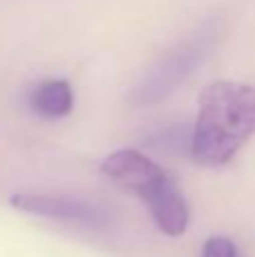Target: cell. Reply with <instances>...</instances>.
I'll list each match as a JSON object with an SVG mask.
<instances>
[{
    "mask_svg": "<svg viewBox=\"0 0 255 257\" xmlns=\"http://www.w3.org/2000/svg\"><path fill=\"white\" fill-rule=\"evenodd\" d=\"M255 136V86L221 79L199 95L190 133V156L199 165L221 167Z\"/></svg>",
    "mask_w": 255,
    "mask_h": 257,
    "instance_id": "6da1fadb",
    "label": "cell"
},
{
    "mask_svg": "<svg viewBox=\"0 0 255 257\" xmlns=\"http://www.w3.org/2000/svg\"><path fill=\"white\" fill-rule=\"evenodd\" d=\"M219 39V23L208 18L185 41L165 52L131 90L129 102L134 106H152L172 95L215 50Z\"/></svg>",
    "mask_w": 255,
    "mask_h": 257,
    "instance_id": "7a4b0ae2",
    "label": "cell"
},
{
    "mask_svg": "<svg viewBox=\"0 0 255 257\" xmlns=\"http://www.w3.org/2000/svg\"><path fill=\"white\" fill-rule=\"evenodd\" d=\"M12 205L27 214L45 219H59L81 226H104L108 221L106 210L75 196H54V194H14Z\"/></svg>",
    "mask_w": 255,
    "mask_h": 257,
    "instance_id": "3957f363",
    "label": "cell"
},
{
    "mask_svg": "<svg viewBox=\"0 0 255 257\" xmlns=\"http://www.w3.org/2000/svg\"><path fill=\"white\" fill-rule=\"evenodd\" d=\"M138 196L147 203L156 226L161 228L165 235L179 237L188 230V223H190L188 201H185L183 192L179 190L176 181L165 169H163Z\"/></svg>",
    "mask_w": 255,
    "mask_h": 257,
    "instance_id": "277c9868",
    "label": "cell"
},
{
    "mask_svg": "<svg viewBox=\"0 0 255 257\" xmlns=\"http://www.w3.org/2000/svg\"><path fill=\"white\" fill-rule=\"evenodd\" d=\"M102 172L106 174L108 178H113L115 183L124 185L126 190L140 194L163 169L158 167L152 158L140 154V151L120 149V151H113L111 156L104 158Z\"/></svg>",
    "mask_w": 255,
    "mask_h": 257,
    "instance_id": "5b68a950",
    "label": "cell"
},
{
    "mask_svg": "<svg viewBox=\"0 0 255 257\" xmlns=\"http://www.w3.org/2000/svg\"><path fill=\"white\" fill-rule=\"evenodd\" d=\"M72 104H75V95H72L70 84L63 79L41 81L30 95L32 111L41 117H48V120L66 117L72 111Z\"/></svg>",
    "mask_w": 255,
    "mask_h": 257,
    "instance_id": "8992f818",
    "label": "cell"
},
{
    "mask_svg": "<svg viewBox=\"0 0 255 257\" xmlns=\"http://www.w3.org/2000/svg\"><path fill=\"white\" fill-rule=\"evenodd\" d=\"M201 257H237V246H235L233 239H228V237L215 235L203 244Z\"/></svg>",
    "mask_w": 255,
    "mask_h": 257,
    "instance_id": "52a82bcc",
    "label": "cell"
}]
</instances>
